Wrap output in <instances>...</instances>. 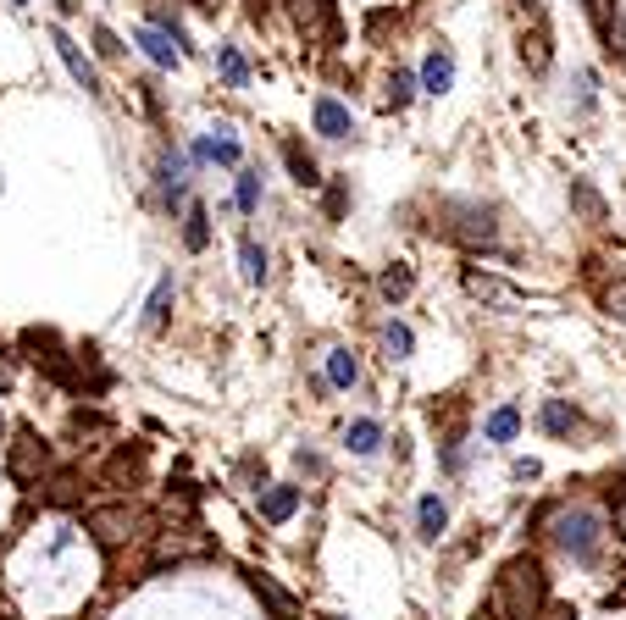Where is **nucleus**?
Returning <instances> with one entry per match:
<instances>
[{
    "label": "nucleus",
    "mask_w": 626,
    "mask_h": 620,
    "mask_svg": "<svg viewBox=\"0 0 626 620\" xmlns=\"http://www.w3.org/2000/svg\"><path fill=\"white\" fill-rule=\"evenodd\" d=\"M543 598H549V582H543V571H538V560H510L505 571H499V582H494V609L505 620H538V609H543Z\"/></svg>",
    "instance_id": "nucleus-1"
},
{
    "label": "nucleus",
    "mask_w": 626,
    "mask_h": 620,
    "mask_svg": "<svg viewBox=\"0 0 626 620\" xmlns=\"http://www.w3.org/2000/svg\"><path fill=\"white\" fill-rule=\"evenodd\" d=\"M438 233L466 250H494L499 239V222H494V205H477V200H438Z\"/></svg>",
    "instance_id": "nucleus-2"
},
{
    "label": "nucleus",
    "mask_w": 626,
    "mask_h": 620,
    "mask_svg": "<svg viewBox=\"0 0 626 620\" xmlns=\"http://www.w3.org/2000/svg\"><path fill=\"white\" fill-rule=\"evenodd\" d=\"M554 543L571 554L577 565H599V543H604V521L588 504H571V510L554 515Z\"/></svg>",
    "instance_id": "nucleus-3"
},
{
    "label": "nucleus",
    "mask_w": 626,
    "mask_h": 620,
    "mask_svg": "<svg viewBox=\"0 0 626 620\" xmlns=\"http://www.w3.org/2000/svg\"><path fill=\"white\" fill-rule=\"evenodd\" d=\"M183 172H189V155H183V150L161 155L156 189H161V205H167V211H183V205H189V178H183Z\"/></svg>",
    "instance_id": "nucleus-4"
},
{
    "label": "nucleus",
    "mask_w": 626,
    "mask_h": 620,
    "mask_svg": "<svg viewBox=\"0 0 626 620\" xmlns=\"http://www.w3.org/2000/svg\"><path fill=\"white\" fill-rule=\"evenodd\" d=\"M12 477L17 482H45L50 477V443L45 438H34V432H23V438H17V449H12Z\"/></svg>",
    "instance_id": "nucleus-5"
},
{
    "label": "nucleus",
    "mask_w": 626,
    "mask_h": 620,
    "mask_svg": "<svg viewBox=\"0 0 626 620\" xmlns=\"http://www.w3.org/2000/svg\"><path fill=\"white\" fill-rule=\"evenodd\" d=\"M294 23H300L311 39H322V50H333V45H338V17H333V0H294Z\"/></svg>",
    "instance_id": "nucleus-6"
},
{
    "label": "nucleus",
    "mask_w": 626,
    "mask_h": 620,
    "mask_svg": "<svg viewBox=\"0 0 626 620\" xmlns=\"http://www.w3.org/2000/svg\"><path fill=\"white\" fill-rule=\"evenodd\" d=\"M416 89H422V95H449V89H455V50L449 45H433V56L422 61V78H416Z\"/></svg>",
    "instance_id": "nucleus-7"
},
{
    "label": "nucleus",
    "mask_w": 626,
    "mask_h": 620,
    "mask_svg": "<svg viewBox=\"0 0 626 620\" xmlns=\"http://www.w3.org/2000/svg\"><path fill=\"white\" fill-rule=\"evenodd\" d=\"M239 139H233V128H217L211 139H200L189 150V167H205V161H222V167H239Z\"/></svg>",
    "instance_id": "nucleus-8"
},
{
    "label": "nucleus",
    "mask_w": 626,
    "mask_h": 620,
    "mask_svg": "<svg viewBox=\"0 0 626 620\" xmlns=\"http://www.w3.org/2000/svg\"><path fill=\"white\" fill-rule=\"evenodd\" d=\"M50 45H56V56H61V61H67V72H73L78 84H84V89H89V95H100V72H95V61H89V56H84V50H78V45H73V39L61 34V28H56V34H50Z\"/></svg>",
    "instance_id": "nucleus-9"
},
{
    "label": "nucleus",
    "mask_w": 626,
    "mask_h": 620,
    "mask_svg": "<svg viewBox=\"0 0 626 620\" xmlns=\"http://www.w3.org/2000/svg\"><path fill=\"white\" fill-rule=\"evenodd\" d=\"M311 122H316V133H322V139H350V133H355L350 106H338L333 95H322V100L311 106Z\"/></svg>",
    "instance_id": "nucleus-10"
},
{
    "label": "nucleus",
    "mask_w": 626,
    "mask_h": 620,
    "mask_svg": "<svg viewBox=\"0 0 626 620\" xmlns=\"http://www.w3.org/2000/svg\"><path fill=\"white\" fill-rule=\"evenodd\" d=\"M294 510H300V488H289V482L261 488V521L283 526V521H294Z\"/></svg>",
    "instance_id": "nucleus-11"
},
{
    "label": "nucleus",
    "mask_w": 626,
    "mask_h": 620,
    "mask_svg": "<svg viewBox=\"0 0 626 620\" xmlns=\"http://www.w3.org/2000/svg\"><path fill=\"white\" fill-rule=\"evenodd\" d=\"M250 587H255V598H261L266 609H272V620H300V604H294L283 587L272 582V576H261V571H250Z\"/></svg>",
    "instance_id": "nucleus-12"
},
{
    "label": "nucleus",
    "mask_w": 626,
    "mask_h": 620,
    "mask_svg": "<svg viewBox=\"0 0 626 620\" xmlns=\"http://www.w3.org/2000/svg\"><path fill=\"white\" fill-rule=\"evenodd\" d=\"M139 50H145L150 61H156L161 72H172V67H183V56H178V45H172L161 28H139Z\"/></svg>",
    "instance_id": "nucleus-13"
},
{
    "label": "nucleus",
    "mask_w": 626,
    "mask_h": 620,
    "mask_svg": "<svg viewBox=\"0 0 626 620\" xmlns=\"http://www.w3.org/2000/svg\"><path fill=\"white\" fill-rule=\"evenodd\" d=\"M355 382H361L355 349H327V388H355Z\"/></svg>",
    "instance_id": "nucleus-14"
},
{
    "label": "nucleus",
    "mask_w": 626,
    "mask_h": 620,
    "mask_svg": "<svg viewBox=\"0 0 626 620\" xmlns=\"http://www.w3.org/2000/svg\"><path fill=\"white\" fill-rule=\"evenodd\" d=\"M444 526H449V510H444V499H438V493H427V499L416 504V532H422L427 543H438V537H444Z\"/></svg>",
    "instance_id": "nucleus-15"
},
{
    "label": "nucleus",
    "mask_w": 626,
    "mask_h": 620,
    "mask_svg": "<svg viewBox=\"0 0 626 620\" xmlns=\"http://www.w3.org/2000/svg\"><path fill=\"white\" fill-rule=\"evenodd\" d=\"M538 427L549 432V438H571V432H577V410H571L566 399H549V405L538 410Z\"/></svg>",
    "instance_id": "nucleus-16"
},
{
    "label": "nucleus",
    "mask_w": 626,
    "mask_h": 620,
    "mask_svg": "<svg viewBox=\"0 0 626 620\" xmlns=\"http://www.w3.org/2000/svg\"><path fill=\"white\" fill-rule=\"evenodd\" d=\"M344 443H350V454H361V460H366V454H377V449H383V427H377L372 416H361V421H350Z\"/></svg>",
    "instance_id": "nucleus-17"
},
{
    "label": "nucleus",
    "mask_w": 626,
    "mask_h": 620,
    "mask_svg": "<svg viewBox=\"0 0 626 620\" xmlns=\"http://www.w3.org/2000/svg\"><path fill=\"white\" fill-rule=\"evenodd\" d=\"M410 288H416V272H410V266H388L383 277H377V294L388 299V305H399V299H410Z\"/></svg>",
    "instance_id": "nucleus-18"
},
{
    "label": "nucleus",
    "mask_w": 626,
    "mask_h": 620,
    "mask_svg": "<svg viewBox=\"0 0 626 620\" xmlns=\"http://www.w3.org/2000/svg\"><path fill=\"white\" fill-rule=\"evenodd\" d=\"M482 432H488V443H516V432H521V410H516V405H499L494 416L482 421Z\"/></svg>",
    "instance_id": "nucleus-19"
},
{
    "label": "nucleus",
    "mask_w": 626,
    "mask_h": 620,
    "mask_svg": "<svg viewBox=\"0 0 626 620\" xmlns=\"http://www.w3.org/2000/svg\"><path fill=\"white\" fill-rule=\"evenodd\" d=\"M283 161H289V172H294L300 189H316V183H322V178H316V161L300 150V139H283Z\"/></svg>",
    "instance_id": "nucleus-20"
},
{
    "label": "nucleus",
    "mask_w": 626,
    "mask_h": 620,
    "mask_svg": "<svg viewBox=\"0 0 626 620\" xmlns=\"http://www.w3.org/2000/svg\"><path fill=\"white\" fill-rule=\"evenodd\" d=\"M466 294L471 299H488V305H510V299H516L505 283H499V277H488V272H466Z\"/></svg>",
    "instance_id": "nucleus-21"
},
{
    "label": "nucleus",
    "mask_w": 626,
    "mask_h": 620,
    "mask_svg": "<svg viewBox=\"0 0 626 620\" xmlns=\"http://www.w3.org/2000/svg\"><path fill=\"white\" fill-rule=\"evenodd\" d=\"M183 244H189L194 255L211 244V211H205V205H189V216H183Z\"/></svg>",
    "instance_id": "nucleus-22"
},
{
    "label": "nucleus",
    "mask_w": 626,
    "mask_h": 620,
    "mask_svg": "<svg viewBox=\"0 0 626 620\" xmlns=\"http://www.w3.org/2000/svg\"><path fill=\"white\" fill-rule=\"evenodd\" d=\"M217 72H222V84H233V89L250 84V61H244L233 45H222V50H217Z\"/></svg>",
    "instance_id": "nucleus-23"
},
{
    "label": "nucleus",
    "mask_w": 626,
    "mask_h": 620,
    "mask_svg": "<svg viewBox=\"0 0 626 620\" xmlns=\"http://www.w3.org/2000/svg\"><path fill=\"white\" fill-rule=\"evenodd\" d=\"M571 205H577L588 222H604V200H599V189H593L588 178H571Z\"/></svg>",
    "instance_id": "nucleus-24"
},
{
    "label": "nucleus",
    "mask_w": 626,
    "mask_h": 620,
    "mask_svg": "<svg viewBox=\"0 0 626 620\" xmlns=\"http://www.w3.org/2000/svg\"><path fill=\"white\" fill-rule=\"evenodd\" d=\"M239 261H244V283L261 288V283H266V250H261L255 239H244V244H239Z\"/></svg>",
    "instance_id": "nucleus-25"
},
{
    "label": "nucleus",
    "mask_w": 626,
    "mask_h": 620,
    "mask_svg": "<svg viewBox=\"0 0 626 620\" xmlns=\"http://www.w3.org/2000/svg\"><path fill=\"white\" fill-rule=\"evenodd\" d=\"M233 205H239L244 216L261 211V172H239V189H233Z\"/></svg>",
    "instance_id": "nucleus-26"
},
{
    "label": "nucleus",
    "mask_w": 626,
    "mask_h": 620,
    "mask_svg": "<svg viewBox=\"0 0 626 620\" xmlns=\"http://www.w3.org/2000/svg\"><path fill=\"white\" fill-rule=\"evenodd\" d=\"M167 305H172V277H161L156 294H150V305H145V327H161V322H167Z\"/></svg>",
    "instance_id": "nucleus-27"
},
{
    "label": "nucleus",
    "mask_w": 626,
    "mask_h": 620,
    "mask_svg": "<svg viewBox=\"0 0 626 620\" xmlns=\"http://www.w3.org/2000/svg\"><path fill=\"white\" fill-rule=\"evenodd\" d=\"M383 344H388V355H394V360H405L410 349H416V333H410L405 322H388L383 327Z\"/></svg>",
    "instance_id": "nucleus-28"
},
{
    "label": "nucleus",
    "mask_w": 626,
    "mask_h": 620,
    "mask_svg": "<svg viewBox=\"0 0 626 620\" xmlns=\"http://www.w3.org/2000/svg\"><path fill=\"white\" fill-rule=\"evenodd\" d=\"M410 95H416V72H394V78H388V106L405 111Z\"/></svg>",
    "instance_id": "nucleus-29"
},
{
    "label": "nucleus",
    "mask_w": 626,
    "mask_h": 620,
    "mask_svg": "<svg viewBox=\"0 0 626 620\" xmlns=\"http://www.w3.org/2000/svg\"><path fill=\"white\" fill-rule=\"evenodd\" d=\"M444 471H455V477L466 471V454H460V438H449V443H444Z\"/></svg>",
    "instance_id": "nucleus-30"
},
{
    "label": "nucleus",
    "mask_w": 626,
    "mask_h": 620,
    "mask_svg": "<svg viewBox=\"0 0 626 620\" xmlns=\"http://www.w3.org/2000/svg\"><path fill=\"white\" fill-rule=\"evenodd\" d=\"M516 12L527 17L532 28H543V23H549V17H543V0H516Z\"/></svg>",
    "instance_id": "nucleus-31"
},
{
    "label": "nucleus",
    "mask_w": 626,
    "mask_h": 620,
    "mask_svg": "<svg viewBox=\"0 0 626 620\" xmlns=\"http://www.w3.org/2000/svg\"><path fill=\"white\" fill-rule=\"evenodd\" d=\"M604 305H610V316H621V322H626V283H615L610 294H604Z\"/></svg>",
    "instance_id": "nucleus-32"
},
{
    "label": "nucleus",
    "mask_w": 626,
    "mask_h": 620,
    "mask_svg": "<svg viewBox=\"0 0 626 620\" xmlns=\"http://www.w3.org/2000/svg\"><path fill=\"white\" fill-rule=\"evenodd\" d=\"M610 515H615V532H621V543H626V493H610Z\"/></svg>",
    "instance_id": "nucleus-33"
},
{
    "label": "nucleus",
    "mask_w": 626,
    "mask_h": 620,
    "mask_svg": "<svg viewBox=\"0 0 626 620\" xmlns=\"http://www.w3.org/2000/svg\"><path fill=\"white\" fill-rule=\"evenodd\" d=\"M344 200H350V189L333 183V189H327V216H344Z\"/></svg>",
    "instance_id": "nucleus-34"
},
{
    "label": "nucleus",
    "mask_w": 626,
    "mask_h": 620,
    "mask_svg": "<svg viewBox=\"0 0 626 620\" xmlns=\"http://www.w3.org/2000/svg\"><path fill=\"white\" fill-rule=\"evenodd\" d=\"M95 45H100V56H117V34H111V28H95Z\"/></svg>",
    "instance_id": "nucleus-35"
},
{
    "label": "nucleus",
    "mask_w": 626,
    "mask_h": 620,
    "mask_svg": "<svg viewBox=\"0 0 626 620\" xmlns=\"http://www.w3.org/2000/svg\"><path fill=\"white\" fill-rule=\"evenodd\" d=\"M294 460H300V465H305V471H311V477H322V460H316V454H311V449H300V454H294Z\"/></svg>",
    "instance_id": "nucleus-36"
},
{
    "label": "nucleus",
    "mask_w": 626,
    "mask_h": 620,
    "mask_svg": "<svg viewBox=\"0 0 626 620\" xmlns=\"http://www.w3.org/2000/svg\"><path fill=\"white\" fill-rule=\"evenodd\" d=\"M538 477V460H516V482H532Z\"/></svg>",
    "instance_id": "nucleus-37"
},
{
    "label": "nucleus",
    "mask_w": 626,
    "mask_h": 620,
    "mask_svg": "<svg viewBox=\"0 0 626 620\" xmlns=\"http://www.w3.org/2000/svg\"><path fill=\"white\" fill-rule=\"evenodd\" d=\"M0 438H6V410H0Z\"/></svg>",
    "instance_id": "nucleus-38"
},
{
    "label": "nucleus",
    "mask_w": 626,
    "mask_h": 620,
    "mask_svg": "<svg viewBox=\"0 0 626 620\" xmlns=\"http://www.w3.org/2000/svg\"><path fill=\"white\" fill-rule=\"evenodd\" d=\"M477 620H482V615H477Z\"/></svg>",
    "instance_id": "nucleus-39"
}]
</instances>
